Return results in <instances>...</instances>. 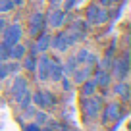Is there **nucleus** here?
Returning a JSON list of instances; mask_svg holds the SVG:
<instances>
[{
	"mask_svg": "<svg viewBox=\"0 0 131 131\" xmlns=\"http://www.w3.org/2000/svg\"><path fill=\"white\" fill-rule=\"evenodd\" d=\"M48 6H50V8H60L62 0H48Z\"/></svg>",
	"mask_w": 131,
	"mask_h": 131,
	"instance_id": "29",
	"label": "nucleus"
},
{
	"mask_svg": "<svg viewBox=\"0 0 131 131\" xmlns=\"http://www.w3.org/2000/svg\"><path fill=\"white\" fill-rule=\"evenodd\" d=\"M129 71H131L129 50H123L119 56H116L114 60H112L110 73H112V79H116V81H127V77H129Z\"/></svg>",
	"mask_w": 131,
	"mask_h": 131,
	"instance_id": "3",
	"label": "nucleus"
},
{
	"mask_svg": "<svg viewBox=\"0 0 131 131\" xmlns=\"http://www.w3.org/2000/svg\"><path fill=\"white\" fill-rule=\"evenodd\" d=\"M58 83L62 85V91H64V93H71V91H73V87H75L73 81H71V77H68V75H64Z\"/></svg>",
	"mask_w": 131,
	"mask_h": 131,
	"instance_id": "22",
	"label": "nucleus"
},
{
	"mask_svg": "<svg viewBox=\"0 0 131 131\" xmlns=\"http://www.w3.org/2000/svg\"><path fill=\"white\" fill-rule=\"evenodd\" d=\"M21 39H23V25H21L19 21L8 23V27H6L4 33H2V45L10 48V46L21 42Z\"/></svg>",
	"mask_w": 131,
	"mask_h": 131,
	"instance_id": "6",
	"label": "nucleus"
},
{
	"mask_svg": "<svg viewBox=\"0 0 131 131\" xmlns=\"http://www.w3.org/2000/svg\"><path fill=\"white\" fill-rule=\"evenodd\" d=\"M73 45H75V41L71 39V35L66 31V29H56V33L50 35V50H54V52L64 54Z\"/></svg>",
	"mask_w": 131,
	"mask_h": 131,
	"instance_id": "5",
	"label": "nucleus"
},
{
	"mask_svg": "<svg viewBox=\"0 0 131 131\" xmlns=\"http://www.w3.org/2000/svg\"><path fill=\"white\" fill-rule=\"evenodd\" d=\"M89 54H91V50H87L85 46H83V48H79V52L75 54V60H77V64L83 66V64L87 62V58H89Z\"/></svg>",
	"mask_w": 131,
	"mask_h": 131,
	"instance_id": "23",
	"label": "nucleus"
},
{
	"mask_svg": "<svg viewBox=\"0 0 131 131\" xmlns=\"http://www.w3.org/2000/svg\"><path fill=\"white\" fill-rule=\"evenodd\" d=\"M45 19H46V29H54L56 31V29L64 27L70 17H68V12H64L62 8H50L45 14Z\"/></svg>",
	"mask_w": 131,
	"mask_h": 131,
	"instance_id": "8",
	"label": "nucleus"
},
{
	"mask_svg": "<svg viewBox=\"0 0 131 131\" xmlns=\"http://www.w3.org/2000/svg\"><path fill=\"white\" fill-rule=\"evenodd\" d=\"M48 70H50V54H39L37 56V68H35V77L39 83L48 81Z\"/></svg>",
	"mask_w": 131,
	"mask_h": 131,
	"instance_id": "10",
	"label": "nucleus"
},
{
	"mask_svg": "<svg viewBox=\"0 0 131 131\" xmlns=\"http://www.w3.org/2000/svg\"><path fill=\"white\" fill-rule=\"evenodd\" d=\"M66 31L71 35V39H73L75 45H77V42H83L87 39V35H89V23H87L83 17H77V19L70 21V27L66 29Z\"/></svg>",
	"mask_w": 131,
	"mask_h": 131,
	"instance_id": "9",
	"label": "nucleus"
},
{
	"mask_svg": "<svg viewBox=\"0 0 131 131\" xmlns=\"http://www.w3.org/2000/svg\"><path fill=\"white\" fill-rule=\"evenodd\" d=\"M96 93H98V87H96V83L93 81V77L83 81L81 85H79V96H93V94H96Z\"/></svg>",
	"mask_w": 131,
	"mask_h": 131,
	"instance_id": "17",
	"label": "nucleus"
},
{
	"mask_svg": "<svg viewBox=\"0 0 131 131\" xmlns=\"http://www.w3.org/2000/svg\"><path fill=\"white\" fill-rule=\"evenodd\" d=\"M48 119H50V114L48 112H45V110H37L35 112V116H33V122L37 123V125H46L48 123Z\"/></svg>",
	"mask_w": 131,
	"mask_h": 131,
	"instance_id": "20",
	"label": "nucleus"
},
{
	"mask_svg": "<svg viewBox=\"0 0 131 131\" xmlns=\"http://www.w3.org/2000/svg\"><path fill=\"white\" fill-rule=\"evenodd\" d=\"M83 19L89 25H106L110 21V8H102L93 0L85 8V17Z\"/></svg>",
	"mask_w": 131,
	"mask_h": 131,
	"instance_id": "4",
	"label": "nucleus"
},
{
	"mask_svg": "<svg viewBox=\"0 0 131 131\" xmlns=\"http://www.w3.org/2000/svg\"><path fill=\"white\" fill-rule=\"evenodd\" d=\"M0 46H2V41H0Z\"/></svg>",
	"mask_w": 131,
	"mask_h": 131,
	"instance_id": "32",
	"label": "nucleus"
},
{
	"mask_svg": "<svg viewBox=\"0 0 131 131\" xmlns=\"http://www.w3.org/2000/svg\"><path fill=\"white\" fill-rule=\"evenodd\" d=\"M77 68H79V64H77V60H75V54L68 56L62 62V71H64V75H68V77H71V73H73Z\"/></svg>",
	"mask_w": 131,
	"mask_h": 131,
	"instance_id": "18",
	"label": "nucleus"
},
{
	"mask_svg": "<svg viewBox=\"0 0 131 131\" xmlns=\"http://www.w3.org/2000/svg\"><path fill=\"white\" fill-rule=\"evenodd\" d=\"M58 96L52 93V91H46L42 89V110L45 112H54L58 108Z\"/></svg>",
	"mask_w": 131,
	"mask_h": 131,
	"instance_id": "14",
	"label": "nucleus"
},
{
	"mask_svg": "<svg viewBox=\"0 0 131 131\" xmlns=\"http://www.w3.org/2000/svg\"><path fill=\"white\" fill-rule=\"evenodd\" d=\"M104 106V98L93 94V96H79V112H81V122L85 125H93L100 118V110Z\"/></svg>",
	"mask_w": 131,
	"mask_h": 131,
	"instance_id": "1",
	"label": "nucleus"
},
{
	"mask_svg": "<svg viewBox=\"0 0 131 131\" xmlns=\"http://www.w3.org/2000/svg\"><path fill=\"white\" fill-rule=\"evenodd\" d=\"M8 70H10V75H17L21 71V62L17 60H8Z\"/></svg>",
	"mask_w": 131,
	"mask_h": 131,
	"instance_id": "24",
	"label": "nucleus"
},
{
	"mask_svg": "<svg viewBox=\"0 0 131 131\" xmlns=\"http://www.w3.org/2000/svg\"><path fill=\"white\" fill-rule=\"evenodd\" d=\"M93 81L96 83L98 89H108V87L112 85V73L108 70H100V68H94L93 71Z\"/></svg>",
	"mask_w": 131,
	"mask_h": 131,
	"instance_id": "11",
	"label": "nucleus"
},
{
	"mask_svg": "<svg viewBox=\"0 0 131 131\" xmlns=\"http://www.w3.org/2000/svg\"><path fill=\"white\" fill-rule=\"evenodd\" d=\"M68 131H77V129H70V127H68Z\"/></svg>",
	"mask_w": 131,
	"mask_h": 131,
	"instance_id": "31",
	"label": "nucleus"
},
{
	"mask_svg": "<svg viewBox=\"0 0 131 131\" xmlns=\"http://www.w3.org/2000/svg\"><path fill=\"white\" fill-rule=\"evenodd\" d=\"M42 127L37 125L35 122H29V123H23V131H41Z\"/></svg>",
	"mask_w": 131,
	"mask_h": 131,
	"instance_id": "27",
	"label": "nucleus"
},
{
	"mask_svg": "<svg viewBox=\"0 0 131 131\" xmlns=\"http://www.w3.org/2000/svg\"><path fill=\"white\" fill-rule=\"evenodd\" d=\"M112 93L116 94V96L122 98V102L125 104L127 100H129V94H131V87L127 81H116V85L112 87Z\"/></svg>",
	"mask_w": 131,
	"mask_h": 131,
	"instance_id": "15",
	"label": "nucleus"
},
{
	"mask_svg": "<svg viewBox=\"0 0 131 131\" xmlns=\"http://www.w3.org/2000/svg\"><path fill=\"white\" fill-rule=\"evenodd\" d=\"M77 2H79V0H62V6H60V8L64 10V12H71V10L77 6Z\"/></svg>",
	"mask_w": 131,
	"mask_h": 131,
	"instance_id": "25",
	"label": "nucleus"
},
{
	"mask_svg": "<svg viewBox=\"0 0 131 131\" xmlns=\"http://www.w3.org/2000/svg\"><path fill=\"white\" fill-rule=\"evenodd\" d=\"M37 56L39 54L27 52L21 58V71H27V73H35V68H37Z\"/></svg>",
	"mask_w": 131,
	"mask_h": 131,
	"instance_id": "16",
	"label": "nucleus"
},
{
	"mask_svg": "<svg viewBox=\"0 0 131 131\" xmlns=\"http://www.w3.org/2000/svg\"><path fill=\"white\" fill-rule=\"evenodd\" d=\"M12 2H14V6H16V8H19V6L25 4V0H12Z\"/></svg>",
	"mask_w": 131,
	"mask_h": 131,
	"instance_id": "30",
	"label": "nucleus"
},
{
	"mask_svg": "<svg viewBox=\"0 0 131 131\" xmlns=\"http://www.w3.org/2000/svg\"><path fill=\"white\" fill-rule=\"evenodd\" d=\"M14 10H16V6H14L12 0H0V14H2V16L12 14Z\"/></svg>",
	"mask_w": 131,
	"mask_h": 131,
	"instance_id": "21",
	"label": "nucleus"
},
{
	"mask_svg": "<svg viewBox=\"0 0 131 131\" xmlns=\"http://www.w3.org/2000/svg\"><path fill=\"white\" fill-rule=\"evenodd\" d=\"M8 23H10V19L6 16H2V14H0V37H2V33H4V29L8 27Z\"/></svg>",
	"mask_w": 131,
	"mask_h": 131,
	"instance_id": "28",
	"label": "nucleus"
},
{
	"mask_svg": "<svg viewBox=\"0 0 131 131\" xmlns=\"http://www.w3.org/2000/svg\"><path fill=\"white\" fill-rule=\"evenodd\" d=\"M93 71H94V68H91V66H79L77 70L71 73V81H73V85L79 87L83 81L91 79V77H93Z\"/></svg>",
	"mask_w": 131,
	"mask_h": 131,
	"instance_id": "12",
	"label": "nucleus"
},
{
	"mask_svg": "<svg viewBox=\"0 0 131 131\" xmlns=\"http://www.w3.org/2000/svg\"><path fill=\"white\" fill-rule=\"evenodd\" d=\"M46 31V19H45V12L37 10L29 16V21H27V33L31 39H37L41 33Z\"/></svg>",
	"mask_w": 131,
	"mask_h": 131,
	"instance_id": "7",
	"label": "nucleus"
},
{
	"mask_svg": "<svg viewBox=\"0 0 131 131\" xmlns=\"http://www.w3.org/2000/svg\"><path fill=\"white\" fill-rule=\"evenodd\" d=\"M10 77V70H8V62H0V81Z\"/></svg>",
	"mask_w": 131,
	"mask_h": 131,
	"instance_id": "26",
	"label": "nucleus"
},
{
	"mask_svg": "<svg viewBox=\"0 0 131 131\" xmlns=\"http://www.w3.org/2000/svg\"><path fill=\"white\" fill-rule=\"evenodd\" d=\"M125 118V110H123V102L119 100H112V102H104L102 110H100V118L98 122L104 127L112 125V123H122V119Z\"/></svg>",
	"mask_w": 131,
	"mask_h": 131,
	"instance_id": "2",
	"label": "nucleus"
},
{
	"mask_svg": "<svg viewBox=\"0 0 131 131\" xmlns=\"http://www.w3.org/2000/svg\"><path fill=\"white\" fill-rule=\"evenodd\" d=\"M27 54V45L25 42H17V45L10 46V60H17L21 62V58Z\"/></svg>",
	"mask_w": 131,
	"mask_h": 131,
	"instance_id": "19",
	"label": "nucleus"
},
{
	"mask_svg": "<svg viewBox=\"0 0 131 131\" xmlns=\"http://www.w3.org/2000/svg\"><path fill=\"white\" fill-rule=\"evenodd\" d=\"M64 77V71H62V62L58 56H50V70H48V81L58 83Z\"/></svg>",
	"mask_w": 131,
	"mask_h": 131,
	"instance_id": "13",
	"label": "nucleus"
}]
</instances>
